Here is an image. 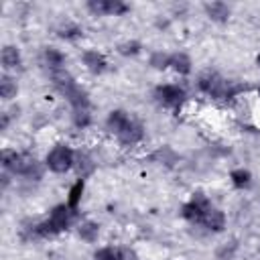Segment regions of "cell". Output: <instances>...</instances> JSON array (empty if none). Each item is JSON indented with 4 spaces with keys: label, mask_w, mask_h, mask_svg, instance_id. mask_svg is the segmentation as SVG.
Returning a JSON list of instances; mask_svg holds the SVG:
<instances>
[{
    "label": "cell",
    "mask_w": 260,
    "mask_h": 260,
    "mask_svg": "<svg viewBox=\"0 0 260 260\" xmlns=\"http://www.w3.org/2000/svg\"><path fill=\"white\" fill-rule=\"evenodd\" d=\"M195 85H197V89H199L203 95H207V98H211V100H215V102H219V104H230V102H234V100L246 89V85H242L240 81L228 79V77L219 75V73L213 71V69L201 71V73L197 75V79H195Z\"/></svg>",
    "instance_id": "obj_1"
},
{
    "label": "cell",
    "mask_w": 260,
    "mask_h": 260,
    "mask_svg": "<svg viewBox=\"0 0 260 260\" xmlns=\"http://www.w3.org/2000/svg\"><path fill=\"white\" fill-rule=\"evenodd\" d=\"M0 165L4 171L12 173L14 177H24L28 181H41L45 173V162H41L32 152L28 150H16V148H2L0 152Z\"/></svg>",
    "instance_id": "obj_2"
},
{
    "label": "cell",
    "mask_w": 260,
    "mask_h": 260,
    "mask_svg": "<svg viewBox=\"0 0 260 260\" xmlns=\"http://www.w3.org/2000/svg\"><path fill=\"white\" fill-rule=\"evenodd\" d=\"M51 83L55 87V91L67 100V104L71 106V110H89L91 108V100H89V91L67 71H53L51 73Z\"/></svg>",
    "instance_id": "obj_3"
},
{
    "label": "cell",
    "mask_w": 260,
    "mask_h": 260,
    "mask_svg": "<svg viewBox=\"0 0 260 260\" xmlns=\"http://www.w3.org/2000/svg\"><path fill=\"white\" fill-rule=\"evenodd\" d=\"M75 156H77V150L71 144L57 142L47 150L43 162H45L47 171H51L55 175H65L75 167Z\"/></svg>",
    "instance_id": "obj_4"
},
{
    "label": "cell",
    "mask_w": 260,
    "mask_h": 260,
    "mask_svg": "<svg viewBox=\"0 0 260 260\" xmlns=\"http://www.w3.org/2000/svg\"><path fill=\"white\" fill-rule=\"evenodd\" d=\"M152 98L160 108L171 110L173 114H179L189 95H187V89L181 83H160V85L154 87Z\"/></svg>",
    "instance_id": "obj_5"
},
{
    "label": "cell",
    "mask_w": 260,
    "mask_h": 260,
    "mask_svg": "<svg viewBox=\"0 0 260 260\" xmlns=\"http://www.w3.org/2000/svg\"><path fill=\"white\" fill-rule=\"evenodd\" d=\"M85 10L93 16H124L132 10V6L124 0H87Z\"/></svg>",
    "instance_id": "obj_6"
},
{
    "label": "cell",
    "mask_w": 260,
    "mask_h": 260,
    "mask_svg": "<svg viewBox=\"0 0 260 260\" xmlns=\"http://www.w3.org/2000/svg\"><path fill=\"white\" fill-rule=\"evenodd\" d=\"M134 120V116L130 114V112H126V110H122V108H116V110H110L108 112V116H106V120H104V128H106V132H110L112 136H120L128 126H130V122Z\"/></svg>",
    "instance_id": "obj_7"
},
{
    "label": "cell",
    "mask_w": 260,
    "mask_h": 260,
    "mask_svg": "<svg viewBox=\"0 0 260 260\" xmlns=\"http://www.w3.org/2000/svg\"><path fill=\"white\" fill-rule=\"evenodd\" d=\"M81 63H83L85 71L91 73V75H102L110 67L108 57L98 49H83L81 51Z\"/></svg>",
    "instance_id": "obj_8"
},
{
    "label": "cell",
    "mask_w": 260,
    "mask_h": 260,
    "mask_svg": "<svg viewBox=\"0 0 260 260\" xmlns=\"http://www.w3.org/2000/svg\"><path fill=\"white\" fill-rule=\"evenodd\" d=\"M0 65L4 69V73H14L20 71L24 67V59H22V51L16 45H4L0 51Z\"/></svg>",
    "instance_id": "obj_9"
},
{
    "label": "cell",
    "mask_w": 260,
    "mask_h": 260,
    "mask_svg": "<svg viewBox=\"0 0 260 260\" xmlns=\"http://www.w3.org/2000/svg\"><path fill=\"white\" fill-rule=\"evenodd\" d=\"M144 136H146V128H144V124H142L138 118H134V120L130 122V126L118 136V142H120V146L130 148V146L140 144V142L144 140Z\"/></svg>",
    "instance_id": "obj_10"
},
{
    "label": "cell",
    "mask_w": 260,
    "mask_h": 260,
    "mask_svg": "<svg viewBox=\"0 0 260 260\" xmlns=\"http://www.w3.org/2000/svg\"><path fill=\"white\" fill-rule=\"evenodd\" d=\"M203 12L205 16L215 22V24H225L232 18V6L221 2V0H213V2H205L203 4Z\"/></svg>",
    "instance_id": "obj_11"
},
{
    "label": "cell",
    "mask_w": 260,
    "mask_h": 260,
    "mask_svg": "<svg viewBox=\"0 0 260 260\" xmlns=\"http://www.w3.org/2000/svg\"><path fill=\"white\" fill-rule=\"evenodd\" d=\"M199 225H203L211 234H221L225 230V225H228V215H225L223 209L211 207L209 211H205V215H203V219H201Z\"/></svg>",
    "instance_id": "obj_12"
},
{
    "label": "cell",
    "mask_w": 260,
    "mask_h": 260,
    "mask_svg": "<svg viewBox=\"0 0 260 260\" xmlns=\"http://www.w3.org/2000/svg\"><path fill=\"white\" fill-rule=\"evenodd\" d=\"M43 65L49 69V73L53 71H61L65 69V63H67V55L59 49V47H53V45H47L43 49Z\"/></svg>",
    "instance_id": "obj_13"
},
{
    "label": "cell",
    "mask_w": 260,
    "mask_h": 260,
    "mask_svg": "<svg viewBox=\"0 0 260 260\" xmlns=\"http://www.w3.org/2000/svg\"><path fill=\"white\" fill-rule=\"evenodd\" d=\"M75 173H77V179H85L87 181V177H91L93 173H95V169H98V162H95V158L87 152V150H77V156H75Z\"/></svg>",
    "instance_id": "obj_14"
},
{
    "label": "cell",
    "mask_w": 260,
    "mask_h": 260,
    "mask_svg": "<svg viewBox=\"0 0 260 260\" xmlns=\"http://www.w3.org/2000/svg\"><path fill=\"white\" fill-rule=\"evenodd\" d=\"M75 232H77V238H79L81 242H85V244H95L98 238H100L102 228H100V223L93 221V219H83V221L77 223Z\"/></svg>",
    "instance_id": "obj_15"
},
{
    "label": "cell",
    "mask_w": 260,
    "mask_h": 260,
    "mask_svg": "<svg viewBox=\"0 0 260 260\" xmlns=\"http://www.w3.org/2000/svg\"><path fill=\"white\" fill-rule=\"evenodd\" d=\"M171 69H173L177 75L187 77V75H191V71H193V59H191L189 53H185V51H175V53H171Z\"/></svg>",
    "instance_id": "obj_16"
},
{
    "label": "cell",
    "mask_w": 260,
    "mask_h": 260,
    "mask_svg": "<svg viewBox=\"0 0 260 260\" xmlns=\"http://www.w3.org/2000/svg\"><path fill=\"white\" fill-rule=\"evenodd\" d=\"M228 179H230L232 187L238 189V191H246V189H250V187H252V181H254L252 171L246 169V167H236V169H232L230 175H228Z\"/></svg>",
    "instance_id": "obj_17"
},
{
    "label": "cell",
    "mask_w": 260,
    "mask_h": 260,
    "mask_svg": "<svg viewBox=\"0 0 260 260\" xmlns=\"http://www.w3.org/2000/svg\"><path fill=\"white\" fill-rule=\"evenodd\" d=\"M57 37L61 39V41H67V43H75V41H79L81 37H83V26L79 24V22H75V20H65V22H61L59 26H57Z\"/></svg>",
    "instance_id": "obj_18"
},
{
    "label": "cell",
    "mask_w": 260,
    "mask_h": 260,
    "mask_svg": "<svg viewBox=\"0 0 260 260\" xmlns=\"http://www.w3.org/2000/svg\"><path fill=\"white\" fill-rule=\"evenodd\" d=\"M18 81H16V77L12 75V73H2L0 75V98H2V102H12L16 95H18Z\"/></svg>",
    "instance_id": "obj_19"
},
{
    "label": "cell",
    "mask_w": 260,
    "mask_h": 260,
    "mask_svg": "<svg viewBox=\"0 0 260 260\" xmlns=\"http://www.w3.org/2000/svg\"><path fill=\"white\" fill-rule=\"evenodd\" d=\"M207 211H209V209H207ZM179 215H181L185 221H189V223H193V225H199L201 219H203V215H205V209H201V207L195 205L191 199H187V201L181 203Z\"/></svg>",
    "instance_id": "obj_20"
},
{
    "label": "cell",
    "mask_w": 260,
    "mask_h": 260,
    "mask_svg": "<svg viewBox=\"0 0 260 260\" xmlns=\"http://www.w3.org/2000/svg\"><path fill=\"white\" fill-rule=\"evenodd\" d=\"M83 193H85V179H75V181L71 183L69 191H67V199H65V203H67L73 211H77L79 205H81Z\"/></svg>",
    "instance_id": "obj_21"
},
{
    "label": "cell",
    "mask_w": 260,
    "mask_h": 260,
    "mask_svg": "<svg viewBox=\"0 0 260 260\" xmlns=\"http://www.w3.org/2000/svg\"><path fill=\"white\" fill-rule=\"evenodd\" d=\"M142 49H144V45H142L138 39H126V41H120V43L116 45V53H118L120 57H126V59L138 57V55L142 53Z\"/></svg>",
    "instance_id": "obj_22"
},
{
    "label": "cell",
    "mask_w": 260,
    "mask_h": 260,
    "mask_svg": "<svg viewBox=\"0 0 260 260\" xmlns=\"http://www.w3.org/2000/svg\"><path fill=\"white\" fill-rule=\"evenodd\" d=\"M150 160L156 162V165H165V167H173L177 160H179V154L171 148V146H158L152 154H150Z\"/></svg>",
    "instance_id": "obj_23"
},
{
    "label": "cell",
    "mask_w": 260,
    "mask_h": 260,
    "mask_svg": "<svg viewBox=\"0 0 260 260\" xmlns=\"http://www.w3.org/2000/svg\"><path fill=\"white\" fill-rule=\"evenodd\" d=\"M148 67L154 69V71H167V69H171V53H167L162 49L150 51V55H148Z\"/></svg>",
    "instance_id": "obj_24"
},
{
    "label": "cell",
    "mask_w": 260,
    "mask_h": 260,
    "mask_svg": "<svg viewBox=\"0 0 260 260\" xmlns=\"http://www.w3.org/2000/svg\"><path fill=\"white\" fill-rule=\"evenodd\" d=\"M93 260H126L124 258V250L118 246H100L93 250Z\"/></svg>",
    "instance_id": "obj_25"
},
{
    "label": "cell",
    "mask_w": 260,
    "mask_h": 260,
    "mask_svg": "<svg viewBox=\"0 0 260 260\" xmlns=\"http://www.w3.org/2000/svg\"><path fill=\"white\" fill-rule=\"evenodd\" d=\"M71 124L77 130H87L93 124L91 110H71Z\"/></svg>",
    "instance_id": "obj_26"
},
{
    "label": "cell",
    "mask_w": 260,
    "mask_h": 260,
    "mask_svg": "<svg viewBox=\"0 0 260 260\" xmlns=\"http://www.w3.org/2000/svg\"><path fill=\"white\" fill-rule=\"evenodd\" d=\"M238 250V244H236V240H232V242H225V244H221L219 248H217V258L219 260H225V258H232L234 256V252Z\"/></svg>",
    "instance_id": "obj_27"
},
{
    "label": "cell",
    "mask_w": 260,
    "mask_h": 260,
    "mask_svg": "<svg viewBox=\"0 0 260 260\" xmlns=\"http://www.w3.org/2000/svg\"><path fill=\"white\" fill-rule=\"evenodd\" d=\"M12 118H14V114H12V112H8V110H2V112H0V130H2V132H6V130H8V126H10Z\"/></svg>",
    "instance_id": "obj_28"
},
{
    "label": "cell",
    "mask_w": 260,
    "mask_h": 260,
    "mask_svg": "<svg viewBox=\"0 0 260 260\" xmlns=\"http://www.w3.org/2000/svg\"><path fill=\"white\" fill-rule=\"evenodd\" d=\"M12 173H8V171H2V175H0V183H2V191H6L8 187H10V183H12Z\"/></svg>",
    "instance_id": "obj_29"
},
{
    "label": "cell",
    "mask_w": 260,
    "mask_h": 260,
    "mask_svg": "<svg viewBox=\"0 0 260 260\" xmlns=\"http://www.w3.org/2000/svg\"><path fill=\"white\" fill-rule=\"evenodd\" d=\"M254 65H256V67H258V69H260V53H258V55H256V57H254Z\"/></svg>",
    "instance_id": "obj_30"
}]
</instances>
